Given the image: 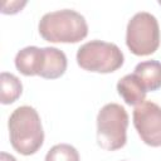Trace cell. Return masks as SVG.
<instances>
[{
	"instance_id": "cell-1",
	"label": "cell",
	"mask_w": 161,
	"mask_h": 161,
	"mask_svg": "<svg viewBox=\"0 0 161 161\" xmlns=\"http://www.w3.org/2000/svg\"><path fill=\"white\" fill-rule=\"evenodd\" d=\"M9 137L13 148L24 156L34 155L44 142V131L35 108L20 106L13 111L8 121Z\"/></svg>"
},
{
	"instance_id": "cell-2",
	"label": "cell",
	"mask_w": 161,
	"mask_h": 161,
	"mask_svg": "<svg viewBox=\"0 0 161 161\" xmlns=\"http://www.w3.org/2000/svg\"><path fill=\"white\" fill-rule=\"evenodd\" d=\"M38 30L50 43H78L88 35V24L78 11L63 9L44 14Z\"/></svg>"
},
{
	"instance_id": "cell-3",
	"label": "cell",
	"mask_w": 161,
	"mask_h": 161,
	"mask_svg": "<svg viewBox=\"0 0 161 161\" xmlns=\"http://www.w3.org/2000/svg\"><path fill=\"white\" fill-rule=\"evenodd\" d=\"M128 114L118 103L104 104L97 114V143L106 151L122 148L127 142Z\"/></svg>"
},
{
	"instance_id": "cell-4",
	"label": "cell",
	"mask_w": 161,
	"mask_h": 161,
	"mask_svg": "<svg viewBox=\"0 0 161 161\" xmlns=\"http://www.w3.org/2000/svg\"><path fill=\"white\" fill-rule=\"evenodd\" d=\"M122 50L113 43L103 40H91L84 43L77 52L78 65L88 72L112 73L123 65Z\"/></svg>"
},
{
	"instance_id": "cell-5",
	"label": "cell",
	"mask_w": 161,
	"mask_h": 161,
	"mask_svg": "<svg viewBox=\"0 0 161 161\" xmlns=\"http://www.w3.org/2000/svg\"><path fill=\"white\" fill-rule=\"evenodd\" d=\"M126 45L138 57L151 55L160 47V26L157 19L147 13L135 14L127 24Z\"/></svg>"
},
{
	"instance_id": "cell-6",
	"label": "cell",
	"mask_w": 161,
	"mask_h": 161,
	"mask_svg": "<svg viewBox=\"0 0 161 161\" xmlns=\"http://www.w3.org/2000/svg\"><path fill=\"white\" fill-rule=\"evenodd\" d=\"M133 126L141 140L151 147H161V107L143 102L133 109Z\"/></svg>"
},
{
	"instance_id": "cell-7",
	"label": "cell",
	"mask_w": 161,
	"mask_h": 161,
	"mask_svg": "<svg viewBox=\"0 0 161 161\" xmlns=\"http://www.w3.org/2000/svg\"><path fill=\"white\" fill-rule=\"evenodd\" d=\"M44 60V49L38 47H25L20 49L15 55V67L16 69L26 75H39L43 68Z\"/></svg>"
},
{
	"instance_id": "cell-8",
	"label": "cell",
	"mask_w": 161,
	"mask_h": 161,
	"mask_svg": "<svg viewBox=\"0 0 161 161\" xmlns=\"http://www.w3.org/2000/svg\"><path fill=\"white\" fill-rule=\"evenodd\" d=\"M43 49H44V60L39 75L44 79L60 78L65 73L68 65L65 54L54 47H45Z\"/></svg>"
},
{
	"instance_id": "cell-9",
	"label": "cell",
	"mask_w": 161,
	"mask_h": 161,
	"mask_svg": "<svg viewBox=\"0 0 161 161\" xmlns=\"http://www.w3.org/2000/svg\"><path fill=\"white\" fill-rule=\"evenodd\" d=\"M117 92L123 98L128 106H138L145 102L146 89L138 80V78L132 74H126L117 82Z\"/></svg>"
},
{
	"instance_id": "cell-10",
	"label": "cell",
	"mask_w": 161,
	"mask_h": 161,
	"mask_svg": "<svg viewBox=\"0 0 161 161\" xmlns=\"http://www.w3.org/2000/svg\"><path fill=\"white\" fill-rule=\"evenodd\" d=\"M133 74L138 78L146 92H155L161 88V62L145 60L135 67Z\"/></svg>"
},
{
	"instance_id": "cell-11",
	"label": "cell",
	"mask_w": 161,
	"mask_h": 161,
	"mask_svg": "<svg viewBox=\"0 0 161 161\" xmlns=\"http://www.w3.org/2000/svg\"><path fill=\"white\" fill-rule=\"evenodd\" d=\"M0 84H1L0 102L3 104L14 103L23 93V84L20 79L11 73L3 72L0 75Z\"/></svg>"
},
{
	"instance_id": "cell-12",
	"label": "cell",
	"mask_w": 161,
	"mask_h": 161,
	"mask_svg": "<svg viewBox=\"0 0 161 161\" xmlns=\"http://www.w3.org/2000/svg\"><path fill=\"white\" fill-rule=\"evenodd\" d=\"M44 161H79V153L72 145L58 143L47 152Z\"/></svg>"
},
{
	"instance_id": "cell-13",
	"label": "cell",
	"mask_w": 161,
	"mask_h": 161,
	"mask_svg": "<svg viewBox=\"0 0 161 161\" xmlns=\"http://www.w3.org/2000/svg\"><path fill=\"white\" fill-rule=\"evenodd\" d=\"M25 5H26V1H10V3L5 1L1 5V13L3 14H16Z\"/></svg>"
},
{
	"instance_id": "cell-14",
	"label": "cell",
	"mask_w": 161,
	"mask_h": 161,
	"mask_svg": "<svg viewBox=\"0 0 161 161\" xmlns=\"http://www.w3.org/2000/svg\"><path fill=\"white\" fill-rule=\"evenodd\" d=\"M0 161H18L13 155L6 153V152H1L0 153Z\"/></svg>"
},
{
	"instance_id": "cell-15",
	"label": "cell",
	"mask_w": 161,
	"mask_h": 161,
	"mask_svg": "<svg viewBox=\"0 0 161 161\" xmlns=\"http://www.w3.org/2000/svg\"><path fill=\"white\" fill-rule=\"evenodd\" d=\"M158 4H160V5H161V1H158Z\"/></svg>"
}]
</instances>
